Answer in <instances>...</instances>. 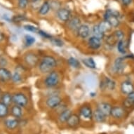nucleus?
Instances as JSON below:
<instances>
[{
  "instance_id": "obj_42",
  "label": "nucleus",
  "mask_w": 134,
  "mask_h": 134,
  "mask_svg": "<svg viewBox=\"0 0 134 134\" xmlns=\"http://www.w3.org/2000/svg\"><path fill=\"white\" fill-rule=\"evenodd\" d=\"M131 2L132 0H122L123 4L125 5V6H129L131 3Z\"/></svg>"
},
{
  "instance_id": "obj_45",
  "label": "nucleus",
  "mask_w": 134,
  "mask_h": 134,
  "mask_svg": "<svg viewBox=\"0 0 134 134\" xmlns=\"http://www.w3.org/2000/svg\"><path fill=\"white\" fill-rule=\"evenodd\" d=\"M90 96H96V93H90Z\"/></svg>"
},
{
  "instance_id": "obj_38",
  "label": "nucleus",
  "mask_w": 134,
  "mask_h": 134,
  "mask_svg": "<svg viewBox=\"0 0 134 134\" xmlns=\"http://www.w3.org/2000/svg\"><path fill=\"white\" fill-rule=\"evenodd\" d=\"M29 4V0H18V7L20 9L27 8Z\"/></svg>"
},
{
  "instance_id": "obj_6",
  "label": "nucleus",
  "mask_w": 134,
  "mask_h": 134,
  "mask_svg": "<svg viewBox=\"0 0 134 134\" xmlns=\"http://www.w3.org/2000/svg\"><path fill=\"white\" fill-rule=\"evenodd\" d=\"M61 97L57 94L51 95L46 99V105L50 109H55L62 103Z\"/></svg>"
},
{
  "instance_id": "obj_34",
  "label": "nucleus",
  "mask_w": 134,
  "mask_h": 134,
  "mask_svg": "<svg viewBox=\"0 0 134 134\" xmlns=\"http://www.w3.org/2000/svg\"><path fill=\"white\" fill-rule=\"evenodd\" d=\"M117 50L121 54H125L126 53V44L124 40L117 42Z\"/></svg>"
},
{
  "instance_id": "obj_1",
  "label": "nucleus",
  "mask_w": 134,
  "mask_h": 134,
  "mask_svg": "<svg viewBox=\"0 0 134 134\" xmlns=\"http://www.w3.org/2000/svg\"><path fill=\"white\" fill-rule=\"evenodd\" d=\"M58 65L57 60L52 55H44L38 65V68L42 74H48L53 70Z\"/></svg>"
},
{
  "instance_id": "obj_36",
  "label": "nucleus",
  "mask_w": 134,
  "mask_h": 134,
  "mask_svg": "<svg viewBox=\"0 0 134 134\" xmlns=\"http://www.w3.org/2000/svg\"><path fill=\"white\" fill-rule=\"evenodd\" d=\"M24 29L27 32H31L37 33L39 31V29L37 27L32 25H24Z\"/></svg>"
},
{
  "instance_id": "obj_10",
  "label": "nucleus",
  "mask_w": 134,
  "mask_h": 134,
  "mask_svg": "<svg viewBox=\"0 0 134 134\" xmlns=\"http://www.w3.org/2000/svg\"><path fill=\"white\" fill-rule=\"evenodd\" d=\"M12 73L7 68H0V83H7L11 80Z\"/></svg>"
},
{
  "instance_id": "obj_9",
  "label": "nucleus",
  "mask_w": 134,
  "mask_h": 134,
  "mask_svg": "<svg viewBox=\"0 0 134 134\" xmlns=\"http://www.w3.org/2000/svg\"><path fill=\"white\" fill-rule=\"evenodd\" d=\"M115 86H116L115 81L109 77H105L100 82V88L103 90L113 91L115 88Z\"/></svg>"
},
{
  "instance_id": "obj_11",
  "label": "nucleus",
  "mask_w": 134,
  "mask_h": 134,
  "mask_svg": "<svg viewBox=\"0 0 134 134\" xmlns=\"http://www.w3.org/2000/svg\"><path fill=\"white\" fill-rule=\"evenodd\" d=\"M88 46L91 50H98L102 46L101 40L96 37L94 36H91L88 39Z\"/></svg>"
},
{
  "instance_id": "obj_29",
  "label": "nucleus",
  "mask_w": 134,
  "mask_h": 134,
  "mask_svg": "<svg viewBox=\"0 0 134 134\" xmlns=\"http://www.w3.org/2000/svg\"><path fill=\"white\" fill-rule=\"evenodd\" d=\"M99 28L101 30V31L103 32L105 34L106 32H110L111 30H112V26L109 24V23H108L106 20H103V21H102L99 23L98 25Z\"/></svg>"
},
{
  "instance_id": "obj_43",
  "label": "nucleus",
  "mask_w": 134,
  "mask_h": 134,
  "mask_svg": "<svg viewBox=\"0 0 134 134\" xmlns=\"http://www.w3.org/2000/svg\"><path fill=\"white\" fill-rule=\"evenodd\" d=\"M4 40V35L2 32H0V42H2L3 40Z\"/></svg>"
},
{
  "instance_id": "obj_28",
  "label": "nucleus",
  "mask_w": 134,
  "mask_h": 134,
  "mask_svg": "<svg viewBox=\"0 0 134 134\" xmlns=\"http://www.w3.org/2000/svg\"><path fill=\"white\" fill-rule=\"evenodd\" d=\"M23 77L21 74L20 73L19 71H16L13 73H12V76H11V80L12 82L14 83H16V84H18V83H20L23 81Z\"/></svg>"
},
{
  "instance_id": "obj_25",
  "label": "nucleus",
  "mask_w": 134,
  "mask_h": 134,
  "mask_svg": "<svg viewBox=\"0 0 134 134\" xmlns=\"http://www.w3.org/2000/svg\"><path fill=\"white\" fill-rule=\"evenodd\" d=\"M10 113L9 107L0 101V119H4Z\"/></svg>"
},
{
  "instance_id": "obj_14",
  "label": "nucleus",
  "mask_w": 134,
  "mask_h": 134,
  "mask_svg": "<svg viewBox=\"0 0 134 134\" xmlns=\"http://www.w3.org/2000/svg\"><path fill=\"white\" fill-rule=\"evenodd\" d=\"M125 114V110L123 108L120 106H114L112 107L110 115L114 118V119H119L124 117Z\"/></svg>"
},
{
  "instance_id": "obj_17",
  "label": "nucleus",
  "mask_w": 134,
  "mask_h": 134,
  "mask_svg": "<svg viewBox=\"0 0 134 134\" xmlns=\"http://www.w3.org/2000/svg\"><path fill=\"white\" fill-rule=\"evenodd\" d=\"M112 106L110 104L105 102H101L99 103L97 105V108L100 111H101L106 116H108L110 115L111 113V110H112Z\"/></svg>"
},
{
  "instance_id": "obj_16",
  "label": "nucleus",
  "mask_w": 134,
  "mask_h": 134,
  "mask_svg": "<svg viewBox=\"0 0 134 134\" xmlns=\"http://www.w3.org/2000/svg\"><path fill=\"white\" fill-rule=\"evenodd\" d=\"M80 123V116L77 114H72L66 121L67 125L70 128H75Z\"/></svg>"
},
{
  "instance_id": "obj_20",
  "label": "nucleus",
  "mask_w": 134,
  "mask_h": 134,
  "mask_svg": "<svg viewBox=\"0 0 134 134\" xmlns=\"http://www.w3.org/2000/svg\"><path fill=\"white\" fill-rule=\"evenodd\" d=\"M107 116L100 110L96 108L94 111H93V118L96 122L98 123H103L106 120Z\"/></svg>"
},
{
  "instance_id": "obj_46",
  "label": "nucleus",
  "mask_w": 134,
  "mask_h": 134,
  "mask_svg": "<svg viewBox=\"0 0 134 134\" xmlns=\"http://www.w3.org/2000/svg\"><path fill=\"white\" fill-rule=\"evenodd\" d=\"M2 93V89H1V87H0V93Z\"/></svg>"
},
{
  "instance_id": "obj_3",
  "label": "nucleus",
  "mask_w": 134,
  "mask_h": 134,
  "mask_svg": "<svg viewBox=\"0 0 134 134\" xmlns=\"http://www.w3.org/2000/svg\"><path fill=\"white\" fill-rule=\"evenodd\" d=\"M60 81L59 74L56 71L53 70L47 74L44 80V83L46 87L48 88H53L58 86Z\"/></svg>"
},
{
  "instance_id": "obj_40",
  "label": "nucleus",
  "mask_w": 134,
  "mask_h": 134,
  "mask_svg": "<svg viewBox=\"0 0 134 134\" xmlns=\"http://www.w3.org/2000/svg\"><path fill=\"white\" fill-rule=\"evenodd\" d=\"M26 20V18L25 15H15L13 18H12V20L13 22L15 23H20L22 22L23 20Z\"/></svg>"
},
{
  "instance_id": "obj_33",
  "label": "nucleus",
  "mask_w": 134,
  "mask_h": 134,
  "mask_svg": "<svg viewBox=\"0 0 134 134\" xmlns=\"http://www.w3.org/2000/svg\"><path fill=\"white\" fill-rule=\"evenodd\" d=\"M112 35L117 42L119 41H123L124 40V33L121 30H117L114 31Z\"/></svg>"
},
{
  "instance_id": "obj_35",
  "label": "nucleus",
  "mask_w": 134,
  "mask_h": 134,
  "mask_svg": "<svg viewBox=\"0 0 134 134\" xmlns=\"http://www.w3.org/2000/svg\"><path fill=\"white\" fill-rule=\"evenodd\" d=\"M51 42H52V44L53 45H55V46H58V47H62L63 46L64 42H63V40L59 39V38H53L51 40Z\"/></svg>"
},
{
  "instance_id": "obj_27",
  "label": "nucleus",
  "mask_w": 134,
  "mask_h": 134,
  "mask_svg": "<svg viewBox=\"0 0 134 134\" xmlns=\"http://www.w3.org/2000/svg\"><path fill=\"white\" fill-rule=\"evenodd\" d=\"M92 34L93 36H94L98 38L100 40L103 39L105 37V34L101 31V30L99 28L98 25H95L92 27Z\"/></svg>"
},
{
  "instance_id": "obj_41",
  "label": "nucleus",
  "mask_w": 134,
  "mask_h": 134,
  "mask_svg": "<svg viewBox=\"0 0 134 134\" xmlns=\"http://www.w3.org/2000/svg\"><path fill=\"white\" fill-rule=\"evenodd\" d=\"M106 42H107V44H109V45H112L113 46L114 44H115L116 43H117L115 39L114 38L113 35H109L107 37V39H106Z\"/></svg>"
},
{
  "instance_id": "obj_44",
  "label": "nucleus",
  "mask_w": 134,
  "mask_h": 134,
  "mask_svg": "<svg viewBox=\"0 0 134 134\" xmlns=\"http://www.w3.org/2000/svg\"><path fill=\"white\" fill-rule=\"evenodd\" d=\"M40 0H31V2H34V3H35V2H39Z\"/></svg>"
},
{
  "instance_id": "obj_5",
  "label": "nucleus",
  "mask_w": 134,
  "mask_h": 134,
  "mask_svg": "<svg viewBox=\"0 0 134 134\" xmlns=\"http://www.w3.org/2000/svg\"><path fill=\"white\" fill-rule=\"evenodd\" d=\"M24 61L26 65L30 68H35L39 65L40 58L37 54L32 52H29L25 55Z\"/></svg>"
},
{
  "instance_id": "obj_24",
  "label": "nucleus",
  "mask_w": 134,
  "mask_h": 134,
  "mask_svg": "<svg viewBox=\"0 0 134 134\" xmlns=\"http://www.w3.org/2000/svg\"><path fill=\"white\" fill-rule=\"evenodd\" d=\"M1 102L9 107L11 104H13V103H12V94L9 92L2 93V97H1Z\"/></svg>"
},
{
  "instance_id": "obj_15",
  "label": "nucleus",
  "mask_w": 134,
  "mask_h": 134,
  "mask_svg": "<svg viewBox=\"0 0 134 134\" xmlns=\"http://www.w3.org/2000/svg\"><path fill=\"white\" fill-rule=\"evenodd\" d=\"M121 91L122 93L125 95H129L134 91L133 84L129 81H123L121 84Z\"/></svg>"
},
{
  "instance_id": "obj_7",
  "label": "nucleus",
  "mask_w": 134,
  "mask_h": 134,
  "mask_svg": "<svg viewBox=\"0 0 134 134\" xmlns=\"http://www.w3.org/2000/svg\"><path fill=\"white\" fill-rule=\"evenodd\" d=\"M56 16L60 21L68 22V20L70 19L71 12L66 8H60L56 11Z\"/></svg>"
},
{
  "instance_id": "obj_13",
  "label": "nucleus",
  "mask_w": 134,
  "mask_h": 134,
  "mask_svg": "<svg viewBox=\"0 0 134 134\" xmlns=\"http://www.w3.org/2000/svg\"><path fill=\"white\" fill-rule=\"evenodd\" d=\"M77 36L81 39H86L90 35V28L86 24L81 25L77 30Z\"/></svg>"
},
{
  "instance_id": "obj_31",
  "label": "nucleus",
  "mask_w": 134,
  "mask_h": 134,
  "mask_svg": "<svg viewBox=\"0 0 134 134\" xmlns=\"http://www.w3.org/2000/svg\"><path fill=\"white\" fill-rule=\"evenodd\" d=\"M124 105L126 108H131L134 105V91L130 93L129 95H128L127 98L124 102Z\"/></svg>"
},
{
  "instance_id": "obj_23",
  "label": "nucleus",
  "mask_w": 134,
  "mask_h": 134,
  "mask_svg": "<svg viewBox=\"0 0 134 134\" xmlns=\"http://www.w3.org/2000/svg\"><path fill=\"white\" fill-rule=\"evenodd\" d=\"M51 8V4L48 2V1H46V2H44L41 5V7H40V9H39L38 13H39V14L41 15H45L50 11Z\"/></svg>"
},
{
  "instance_id": "obj_32",
  "label": "nucleus",
  "mask_w": 134,
  "mask_h": 134,
  "mask_svg": "<svg viewBox=\"0 0 134 134\" xmlns=\"http://www.w3.org/2000/svg\"><path fill=\"white\" fill-rule=\"evenodd\" d=\"M23 42H24L25 45L29 47V46H32L33 44L35 43L36 40L32 36L30 35H25Z\"/></svg>"
},
{
  "instance_id": "obj_12",
  "label": "nucleus",
  "mask_w": 134,
  "mask_h": 134,
  "mask_svg": "<svg viewBox=\"0 0 134 134\" xmlns=\"http://www.w3.org/2000/svg\"><path fill=\"white\" fill-rule=\"evenodd\" d=\"M79 114L86 119H91L93 118V110L89 105H83L79 109Z\"/></svg>"
},
{
  "instance_id": "obj_19",
  "label": "nucleus",
  "mask_w": 134,
  "mask_h": 134,
  "mask_svg": "<svg viewBox=\"0 0 134 134\" xmlns=\"http://www.w3.org/2000/svg\"><path fill=\"white\" fill-rule=\"evenodd\" d=\"M81 25V20L77 17L70 18L68 22L69 29L72 31H74V32H77V30Z\"/></svg>"
},
{
  "instance_id": "obj_2",
  "label": "nucleus",
  "mask_w": 134,
  "mask_h": 134,
  "mask_svg": "<svg viewBox=\"0 0 134 134\" xmlns=\"http://www.w3.org/2000/svg\"><path fill=\"white\" fill-rule=\"evenodd\" d=\"M119 13L113 9H107L104 14V20L109 23L112 27H117L120 24L119 20Z\"/></svg>"
},
{
  "instance_id": "obj_18",
  "label": "nucleus",
  "mask_w": 134,
  "mask_h": 134,
  "mask_svg": "<svg viewBox=\"0 0 134 134\" xmlns=\"http://www.w3.org/2000/svg\"><path fill=\"white\" fill-rule=\"evenodd\" d=\"M20 124L19 119L16 118H9L4 121V125L9 130H14L18 127Z\"/></svg>"
},
{
  "instance_id": "obj_26",
  "label": "nucleus",
  "mask_w": 134,
  "mask_h": 134,
  "mask_svg": "<svg viewBox=\"0 0 134 134\" xmlns=\"http://www.w3.org/2000/svg\"><path fill=\"white\" fill-rule=\"evenodd\" d=\"M82 63L86 68L89 69H96V63L95 62L94 59L92 58H86L82 60Z\"/></svg>"
},
{
  "instance_id": "obj_4",
  "label": "nucleus",
  "mask_w": 134,
  "mask_h": 134,
  "mask_svg": "<svg viewBox=\"0 0 134 134\" xmlns=\"http://www.w3.org/2000/svg\"><path fill=\"white\" fill-rule=\"evenodd\" d=\"M29 100L27 96L23 93H15L12 94V103L13 105L25 108L27 105Z\"/></svg>"
},
{
  "instance_id": "obj_8",
  "label": "nucleus",
  "mask_w": 134,
  "mask_h": 134,
  "mask_svg": "<svg viewBox=\"0 0 134 134\" xmlns=\"http://www.w3.org/2000/svg\"><path fill=\"white\" fill-rule=\"evenodd\" d=\"M125 63L123 58H117L114 60V65L112 66L113 71L116 74H122L125 69Z\"/></svg>"
},
{
  "instance_id": "obj_22",
  "label": "nucleus",
  "mask_w": 134,
  "mask_h": 134,
  "mask_svg": "<svg viewBox=\"0 0 134 134\" xmlns=\"http://www.w3.org/2000/svg\"><path fill=\"white\" fill-rule=\"evenodd\" d=\"M72 114V110L68 109V108L66 109L65 110H64L62 112L59 113V115H58V121L61 124L66 123V121H68V119H69V117Z\"/></svg>"
},
{
  "instance_id": "obj_21",
  "label": "nucleus",
  "mask_w": 134,
  "mask_h": 134,
  "mask_svg": "<svg viewBox=\"0 0 134 134\" xmlns=\"http://www.w3.org/2000/svg\"><path fill=\"white\" fill-rule=\"evenodd\" d=\"M10 112H11V115L14 118H16V119H20V118H22L23 114L22 108L20 107V106L15 105H13L11 107V110H10Z\"/></svg>"
},
{
  "instance_id": "obj_37",
  "label": "nucleus",
  "mask_w": 134,
  "mask_h": 134,
  "mask_svg": "<svg viewBox=\"0 0 134 134\" xmlns=\"http://www.w3.org/2000/svg\"><path fill=\"white\" fill-rule=\"evenodd\" d=\"M9 64V61L4 55H0V68H7Z\"/></svg>"
},
{
  "instance_id": "obj_39",
  "label": "nucleus",
  "mask_w": 134,
  "mask_h": 134,
  "mask_svg": "<svg viewBox=\"0 0 134 134\" xmlns=\"http://www.w3.org/2000/svg\"><path fill=\"white\" fill-rule=\"evenodd\" d=\"M37 33L42 37L44 38V39H47V40H50L52 39V36H51L50 34H48V33L46 32H44V31L42 30H39Z\"/></svg>"
},
{
  "instance_id": "obj_30",
  "label": "nucleus",
  "mask_w": 134,
  "mask_h": 134,
  "mask_svg": "<svg viewBox=\"0 0 134 134\" xmlns=\"http://www.w3.org/2000/svg\"><path fill=\"white\" fill-rule=\"evenodd\" d=\"M68 63L69 65L70 66L71 68L74 69H79L81 67V63L80 62L74 57H70L68 60Z\"/></svg>"
}]
</instances>
